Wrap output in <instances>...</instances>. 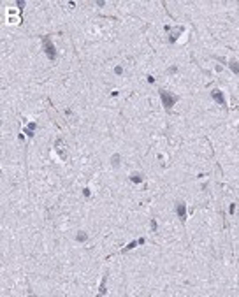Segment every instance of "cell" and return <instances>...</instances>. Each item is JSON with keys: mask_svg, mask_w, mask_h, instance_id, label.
Here are the masks:
<instances>
[{"mask_svg": "<svg viewBox=\"0 0 239 297\" xmlns=\"http://www.w3.org/2000/svg\"><path fill=\"white\" fill-rule=\"evenodd\" d=\"M160 93V99H162V104H164V107L169 111L171 107H174V104L179 100V97H176V95H172V93H169V92H165V90H160L158 92Z\"/></svg>", "mask_w": 239, "mask_h": 297, "instance_id": "obj_1", "label": "cell"}, {"mask_svg": "<svg viewBox=\"0 0 239 297\" xmlns=\"http://www.w3.org/2000/svg\"><path fill=\"white\" fill-rule=\"evenodd\" d=\"M42 51L46 53V56H48L51 62L56 58V48L53 46V42H51L49 37H42Z\"/></svg>", "mask_w": 239, "mask_h": 297, "instance_id": "obj_2", "label": "cell"}, {"mask_svg": "<svg viewBox=\"0 0 239 297\" xmlns=\"http://www.w3.org/2000/svg\"><path fill=\"white\" fill-rule=\"evenodd\" d=\"M55 149H56V153H58V156H60L62 160H67V144H65V141H64L62 137H58V139H56V143H55Z\"/></svg>", "mask_w": 239, "mask_h": 297, "instance_id": "obj_3", "label": "cell"}, {"mask_svg": "<svg viewBox=\"0 0 239 297\" xmlns=\"http://www.w3.org/2000/svg\"><path fill=\"white\" fill-rule=\"evenodd\" d=\"M211 97H213V100H216L220 106H227V100H225V95L220 92V90H213L211 92Z\"/></svg>", "mask_w": 239, "mask_h": 297, "instance_id": "obj_4", "label": "cell"}, {"mask_svg": "<svg viewBox=\"0 0 239 297\" xmlns=\"http://www.w3.org/2000/svg\"><path fill=\"white\" fill-rule=\"evenodd\" d=\"M176 213H178V216H179L181 222L186 220V206H185V202H179V204L176 206Z\"/></svg>", "mask_w": 239, "mask_h": 297, "instance_id": "obj_5", "label": "cell"}, {"mask_svg": "<svg viewBox=\"0 0 239 297\" xmlns=\"http://www.w3.org/2000/svg\"><path fill=\"white\" fill-rule=\"evenodd\" d=\"M165 30H167V32H171V42H176V40H178V37L183 34V27H178L176 30H171L169 27H165Z\"/></svg>", "mask_w": 239, "mask_h": 297, "instance_id": "obj_6", "label": "cell"}, {"mask_svg": "<svg viewBox=\"0 0 239 297\" xmlns=\"http://www.w3.org/2000/svg\"><path fill=\"white\" fill-rule=\"evenodd\" d=\"M105 283H107V274L102 278V283H100V287H99V294H100V296H105Z\"/></svg>", "mask_w": 239, "mask_h": 297, "instance_id": "obj_7", "label": "cell"}, {"mask_svg": "<svg viewBox=\"0 0 239 297\" xmlns=\"http://www.w3.org/2000/svg\"><path fill=\"white\" fill-rule=\"evenodd\" d=\"M229 69H230L234 74H239V63H238V62H234V60H232V62H229Z\"/></svg>", "mask_w": 239, "mask_h": 297, "instance_id": "obj_8", "label": "cell"}, {"mask_svg": "<svg viewBox=\"0 0 239 297\" xmlns=\"http://www.w3.org/2000/svg\"><path fill=\"white\" fill-rule=\"evenodd\" d=\"M130 179H132V183H136V185H137V183H141V181H142V176H141L139 172H134V174L130 176Z\"/></svg>", "mask_w": 239, "mask_h": 297, "instance_id": "obj_9", "label": "cell"}, {"mask_svg": "<svg viewBox=\"0 0 239 297\" xmlns=\"http://www.w3.org/2000/svg\"><path fill=\"white\" fill-rule=\"evenodd\" d=\"M137 244H139V239H137V241H132V243H129V244H127V246H125V248H123L121 252H129V250H134Z\"/></svg>", "mask_w": 239, "mask_h": 297, "instance_id": "obj_10", "label": "cell"}, {"mask_svg": "<svg viewBox=\"0 0 239 297\" xmlns=\"http://www.w3.org/2000/svg\"><path fill=\"white\" fill-rule=\"evenodd\" d=\"M111 164H113L114 167H118V165H120V155H118V153H114V155L111 156Z\"/></svg>", "mask_w": 239, "mask_h": 297, "instance_id": "obj_11", "label": "cell"}, {"mask_svg": "<svg viewBox=\"0 0 239 297\" xmlns=\"http://www.w3.org/2000/svg\"><path fill=\"white\" fill-rule=\"evenodd\" d=\"M76 239H77L79 243H83V241H86V239H88V236H86V232H83V230H81V232H77Z\"/></svg>", "mask_w": 239, "mask_h": 297, "instance_id": "obj_12", "label": "cell"}, {"mask_svg": "<svg viewBox=\"0 0 239 297\" xmlns=\"http://www.w3.org/2000/svg\"><path fill=\"white\" fill-rule=\"evenodd\" d=\"M229 213H230V215H234V213H236V204H230V208H229Z\"/></svg>", "mask_w": 239, "mask_h": 297, "instance_id": "obj_13", "label": "cell"}, {"mask_svg": "<svg viewBox=\"0 0 239 297\" xmlns=\"http://www.w3.org/2000/svg\"><path fill=\"white\" fill-rule=\"evenodd\" d=\"M157 229H158L157 222H155V220H151V230H155V232H157Z\"/></svg>", "mask_w": 239, "mask_h": 297, "instance_id": "obj_14", "label": "cell"}, {"mask_svg": "<svg viewBox=\"0 0 239 297\" xmlns=\"http://www.w3.org/2000/svg\"><path fill=\"white\" fill-rule=\"evenodd\" d=\"M35 127H37L35 123H28V127H27V130H34Z\"/></svg>", "mask_w": 239, "mask_h": 297, "instance_id": "obj_15", "label": "cell"}, {"mask_svg": "<svg viewBox=\"0 0 239 297\" xmlns=\"http://www.w3.org/2000/svg\"><path fill=\"white\" fill-rule=\"evenodd\" d=\"M114 72H116V74H121V72H123V69H121V67H116V69H114Z\"/></svg>", "mask_w": 239, "mask_h": 297, "instance_id": "obj_16", "label": "cell"}, {"mask_svg": "<svg viewBox=\"0 0 239 297\" xmlns=\"http://www.w3.org/2000/svg\"><path fill=\"white\" fill-rule=\"evenodd\" d=\"M25 132L28 134V137H32V136H34V130H27V128H25Z\"/></svg>", "mask_w": 239, "mask_h": 297, "instance_id": "obj_17", "label": "cell"}, {"mask_svg": "<svg viewBox=\"0 0 239 297\" xmlns=\"http://www.w3.org/2000/svg\"><path fill=\"white\" fill-rule=\"evenodd\" d=\"M83 193H84V195L88 197V195H90V188H84V190H83Z\"/></svg>", "mask_w": 239, "mask_h": 297, "instance_id": "obj_18", "label": "cell"}, {"mask_svg": "<svg viewBox=\"0 0 239 297\" xmlns=\"http://www.w3.org/2000/svg\"><path fill=\"white\" fill-rule=\"evenodd\" d=\"M97 5H99V7H104V5H105V2H104V0H100V2H97Z\"/></svg>", "mask_w": 239, "mask_h": 297, "instance_id": "obj_19", "label": "cell"}]
</instances>
